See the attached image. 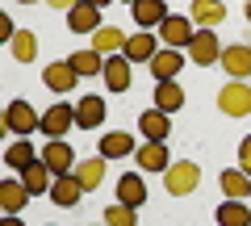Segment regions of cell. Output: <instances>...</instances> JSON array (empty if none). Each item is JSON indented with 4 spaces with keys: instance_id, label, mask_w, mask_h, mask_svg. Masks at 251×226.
Segmentation results:
<instances>
[{
    "instance_id": "cell-38",
    "label": "cell",
    "mask_w": 251,
    "mask_h": 226,
    "mask_svg": "<svg viewBox=\"0 0 251 226\" xmlns=\"http://www.w3.org/2000/svg\"><path fill=\"white\" fill-rule=\"evenodd\" d=\"M247 21H251V0H247Z\"/></svg>"
},
{
    "instance_id": "cell-13",
    "label": "cell",
    "mask_w": 251,
    "mask_h": 226,
    "mask_svg": "<svg viewBox=\"0 0 251 226\" xmlns=\"http://www.w3.org/2000/svg\"><path fill=\"white\" fill-rule=\"evenodd\" d=\"M184 59H188L184 50H172V46H163V50L155 54V59H151L147 67H151L155 84H159V80H176V75H180V67H184Z\"/></svg>"
},
{
    "instance_id": "cell-3",
    "label": "cell",
    "mask_w": 251,
    "mask_h": 226,
    "mask_svg": "<svg viewBox=\"0 0 251 226\" xmlns=\"http://www.w3.org/2000/svg\"><path fill=\"white\" fill-rule=\"evenodd\" d=\"M184 54H188L197 67H214V63H222V42L214 38V29H197L193 42L184 46Z\"/></svg>"
},
{
    "instance_id": "cell-39",
    "label": "cell",
    "mask_w": 251,
    "mask_h": 226,
    "mask_svg": "<svg viewBox=\"0 0 251 226\" xmlns=\"http://www.w3.org/2000/svg\"><path fill=\"white\" fill-rule=\"evenodd\" d=\"M126 4H134V0H126Z\"/></svg>"
},
{
    "instance_id": "cell-20",
    "label": "cell",
    "mask_w": 251,
    "mask_h": 226,
    "mask_svg": "<svg viewBox=\"0 0 251 226\" xmlns=\"http://www.w3.org/2000/svg\"><path fill=\"white\" fill-rule=\"evenodd\" d=\"M163 4H168V0H134V4H130V13H134V21H138L143 29H159L163 21H168Z\"/></svg>"
},
{
    "instance_id": "cell-10",
    "label": "cell",
    "mask_w": 251,
    "mask_h": 226,
    "mask_svg": "<svg viewBox=\"0 0 251 226\" xmlns=\"http://www.w3.org/2000/svg\"><path fill=\"white\" fill-rule=\"evenodd\" d=\"M193 34H197V29H193V17H168V21L159 25V42L172 46V50L188 46V42H193Z\"/></svg>"
},
{
    "instance_id": "cell-26",
    "label": "cell",
    "mask_w": 251,
    "mask_h": 226,
    "mask_svg": "<svg viewBox=\"0 0 251 226\" xmlns=\"http://www.w3.org/2000/svg\"><path fill=\"white\" fill-rule=\"evenodd\" d=\"M180 105H184V88H180L176 80H159V84H155V109L176 113Z\"/></svg>"
},
{
    "instance_id": "cell-37",
    "label": "cell",
    "mask_w": 251,
    "mask_h": 226,
    "mask_svg": "<svg viewBox=\"0 0 251 226\" xmlns=\"http://www.w3.org/2000/svg\"><path fill=\"white\" fill-rule=\"evenodd\" d=\"M17 4H38V0H17Z\"/></svg>"
},
{
    "instance_id": "cell-22",
    "label": "cell",
    "mask_w": 251,
    "mask_h": 226,
    "mask_svg": "<svg viewBox=\"0 0 251 226\" xmlns=\"http://www.w3.org/2000/svg\"><path fill=\"white\" fill-rule=\"evenodd\" d=\"M105 113H109V109H105L100 97H84L80 105H75V126H80V130H97L100 122H105Z\"/></svg>"
},
{
    "instance_id": "cell-34",
    "label": "cell",
    "mask_w": 251,
    "mask_h": 226,
    "mask_svg": "<svg viewBox=\"0 0 251 226\" xmlns=\"http://www.w3.org/2000/svg\"><path fill=\"white\" fill-rule=\"evenodd\" d=\"M46 4H50V9H59V13H72L80 0H46Z\"/></svg>"
},
{
    "instance_id": "cell-27",
    "label": "cell",
    "mask_w": 251,
    "mask_h": 226,
    "mask_svg": "<svg viewBox=\"0 0 251 226\" xmlns=\"http://www.w3.org/2000/svg\"><path fill=\"white\" fill-rule=\"evenodd\" d=\"M214 214H218V226H251V209L243 201H234V197H226Z\"/></svg>"
},
{
    "instance_id": "cell-18",
    "label": "cell",
    "mask_w": 251,
    "mask_h": 226,
    "mask_svg": "<svg viewBox=\"0 0 251 226\" xmlns=\"http://www.w3.org/2000/svg\"><path fill=\"white\" fill-rule=\"evenodd\" d=\"M188 17H193V25L214 29V25H222V21H226V4H222V0H193Z\"/></svg>"
},
{
    "instance_id": "cell-35",
    "label": "cell",
    "mask_w": 251,
    "mask_h": 226,
    "mask_svg": "<svg viewBox=\"0 0 251 226\" xmlns=\"http://www.w3.org/2000/svg\"><path fill=\"white\" fill-rule=\"evenodd\" d=\"M0 226H21V218L17 214H4V218H0Z\"/></svg>"
},
{
    "instance_id": "cell-5",
    "label": "cell",
    "mask_w": 251,
    "mask_h": 226,
    "mask_svg": "<svg viewBox=\"0 0 251 226\" xmlns=\"http://www.w3.org/2000/svg\"><path fill=\"white\" fill-rule=\"evenodd\" d=\"M72 126H75V105H63V100H59V105H50V109L42 113V126H38V134H46V138H63Z\"/></svg>"
},
{
    "instance_id": "cell-29",
    "label": "cell",
    "mask_w": 251,
    "mask_h": 226,
    "mask_svg": "<svg viewBox=\"0 0 251 226\" xmlns=\"http://www.w3.org/2000/svg\"><path fill=\"white\" fill-rule=\"evenodd\" d=\"M117 201H122V205H134V209H138V205L147 201V184L138 180L134 172H126L122 180H117Z\"/></svg>"
},
{
    "instance_id": "cell-23",
    "label": "cell",
    "mask_w": 251,
    "mask_h": 226,
    "mask_svg": "<svg viewBox=\"0 0 251 226\" xmlns=\"http://www.w3.org/2000/svg\"><path fill=\"white\" fill-rule=\"evenodd\" d=\"M92 50L105 54V59H109V54H122L126 50V34L117 25H100L97 34H92Z\"/></svg>"
},
{
    "instance_id": "cell-24",
    "label": "cell",
    "mask_w": 251,
    "mask_h": 226,
    "mask_svg": "<svg viewBox=\"0 0 251 226\" xmlns=\"http://www.w3.org/2000/svg\"><path fill=\"white\" fill-rule=\"evenodd\" d=\"M218 184H222V193H226V197H234V201H247L251 197V176L243 172V168H226Z\"/></svg>"
},
{
    "instance_id": "cell-36",
    "label": "cell",
    "mask_w": 251,
    "mask_h": 226,
    "mask_svg": "<svg viewBox=\"0 0 251 226\" xmlns=\"http://www.w3.org/2000/svg\"><path fill=\"white\" fill-rule=\"evenodd\" d=\"M84 4H97V9H105V4H109V0H84Z\"/></svg>"
},
{
    "instance_id": "cell-7",
    "label": "cell",
    "mask_w": 251,
    "mask_h": 226,
    "mask_svg": "<svg viewBox=\"0 0 251 226\" xmlns=\"http://www.w3.org/2000/svg\"><path fill=\"white\" fill-rule=\"evenodd\" d=\"M42 163L54 176H67V172H75V151L63 143V138H50V143L42 147Z\"/></svg>"
},
{
    "instance_id": "cell-15",
    "label": "cell",
    "mask_w": 251,
    "mask_h": 226,
    "mask_svg": "<svg viewBox=\"0 0 251 226\" xmlns=\"http://www.w3.org/2000/svg\"><path fill=\"white\" fill-rule=\"evenodd\" d=\"M21 180H25V189H29V197H50V184H54V172L42 163V155H38L34 163H29L25 172H21Z\"/></svg>"
},
{
    "instance_id": "cell-21",
    "label": "cell",
    "mask_w": 251,
    "mask_h": 226,
    "mask_svg": "<svg viewBox=\"0 0 251 226\" xmlns=\"http://www.w3.org/2000/svg\"><path fill=\"white\" fill-rule=\"evenodd\" d=\"M105 155H92V159H80L75 163V180L84 184V193H92V189H100V180H105Z\"/></svg>"
},
{
    "instance_id": "cell-9",
    "label": "cell",
    "mask_w": 251,
    "mask_h": 226,
    "mask_svg": "<svg viewBox=\"0 0 251 226\" xmlns=\"http://www.w3.org/2000/svg\"><path fill=\"white\" fill-rule=\"evenodd\" d=\"M42 80H46V88H50V92H72L75 84H80V72L72 67V59H59V63H46Z\"/></svg>"
},
{
    "instance_id": "cell-11",
    "label": "cell",
    "mask_w": 251,
    "mask_h": 226,
    "mask_svg": "<svg viewBox=\"0 0 251 226\" xmlns=\"http://www.w3.org/2000/svg\"><path fill=\"white\" fill-rule=\"evenodd\" d=\"M163 50V46H159V38H155V34H147V29H138V34L134 38H126V59H130V63H151V59H155V54H159Z\"/></svg>"
},
{
    "instance_id": "cell-30",
    "label": "cell",
    "mask_w": 251,
    "mask_h": 226,
    "mask_svg": "<svg viewBox=\"0 0 251 226\" xmlns=\"http://www.w3.org/2000/svg\"><path fill=\"white\" fill-rule=\"evenodd\" d=\"M34 159H38V155H34V143H25V138H17L13 147H4V163H9V168H13L17 176L25 172V168H29Z\"/></svg>"
},
{
    "instance_id": "cell-8",
    "label": "cell",
    "mask_w": 251,
    "mask_h": 226,
    "mask_svg": "<svg viewBox=\"0 0 251 226\" xmlns=\"http://www.w3.org/2000/svg\"><path fill=\"white\" fill-rule=\"evenodd\" d=\"M138 134H143L147 143H168V134H172V113H163V109H147L143 118H138Z\"/></svg>"
},
{
    "instance_id": "cell-17",
    "label": "cell",
    "mask_w": 251,
    "mask_h": 226,
    "mask_svg": "<svg viewBox=\"0 0 251 226\" xmlns=\"http://www.w3.org/2000/svg\"><path fill=\"white\" fill-rule=\"evenodd\" d=\"M67 29H72V34H88V38H92V34L100 29V9H97V4H84V0H80V4L67 13Z\"/></svg>"
},
{
    "instance_id": "cell-31",
    "label": "cell",
    "mask_w": 251,
    "mask_h": 226,
    "mask_svg": "<svg viewBox=\"0 0 251 226\" xmlns=\"http://www.w3.org/2000/svg\"><path fill=\"white\" fill-rule=\"evenodd\" d=\"M13 59L17 63H34V54H38V34L34 29H17V38H13Z\"/></svg>"
},
{
    "instance_id": "cell-6",
    "label": "cell",
    "mask_w": 251,
    "mask_h": 226,
    "mask_svg": "<svg viewBox=\"0 0 251 226\" xmlns=\"http://www.w3.org/2000/svg\"><path fill=\"white\" fill-rule=\"evenodd\" d=\"M130 75H134V63H130L126 54H109V59H105L100 80H105L109 92H126V88H130Z\"/></svg>"
},
{
    "instance_id": "cell-19",
    "label": "cell",
    "mask_w": 251,
    "mask_h": 226,
    "mask_svg": "<svg viewBox=\"0 0 251 226\" xmlns=\"http://www.w3.org/2000/svg\"><path fill=\"white\" fill-rule=\"evenodd\" d=\"M80 197H84V184L75 180V172H67V176H54V184H50V201H54V205L72 209Z\"/></svg>"
},
{
    "instance_id": "cell-1",
    "label": "cell",
    "mask_w": 251,
    "mask_h": 226,
    "mask_svg": "<svg viewBox=\"0 0 251 226\" xmlns=\"http://www.w3.org/2000/svg\"><path fill=\"white\" fill-rule=\"evenodd\" d=\"M197 184H201V168L193 159H176L168 172H163V189H168L172 197H188Z\"/></svg>"
},
{
    "instance_id": "cell-32",
    "label": "cell",
    "mask_w": 251,
    "mask_h": 226,
    "mask_svg": "<svg viewBox=\"0 0 251 226\" xmlns=\"http://www.w3.org/2000/svg\"><path fill=\"white\" fill-rule=\"evenodd\" d=\"M105 226H138V214H134V205H109L105 209Z\"/></svg>"
},
{
    "instance_id": "cell-2",
    "label": "cell",
    "mask_w": 251,
    "mask_h": 226,
    "mask_svg": "<svg viewBox=\"0 0 251 226\" xmlns=\"http://www.w3.org/2000/svg\"><path fill=\"white\" fill-rule=\"evenodd\" d=\"M218 109H222L226 118H247V113H251V84L247 80L222 84V92H218Z\"/></svg>"
},
{
    "instance_id": "cell-16",
    "label": "cell",
    "mask_w": 251,
    "mask_h": 226,
    "mask_svg": "<svg viewBox=\"0 0 251 226\" xmlns=\"http://www.w3.org/2000/svg\"><path fill=\"white\" fill-rule=\"evenodd\" d=\"M29 189H25V180H0V209H4V214H21V209L29 205Z\"/></svg>"
},
{
    "instance_id": "cell-28",
    "label": "cell",
    "mask_w": 251,
    "mask_h": 226,
    "mask_svg": "<svg viewBox=\"0 0 251 226\" xmlns=\"http://www.w3.org/2000/svg\"><path fill=\"white\" fill-rule=\"evenodd\" d=\"M72 67L80 72V80H88V75H100V72H105V54H97L92 46H80V50L72 54Z\"/></svg>"
},
{
    "instance_id": "cell-25",
    "label": "cell",
    "mask_w": 251,
    "mask_h": 226,
    "mask_svg": "<svg viewBox=\"0 0 251 226\" xmlns=\"http://www.w3.org/2000/svg\"><path fill=\"white\" fill-rule=\"evenodd\" d=\"M130 151H138V147H134V134L109 130V134L100 138V151H97V155H105V159H122V155H130Z\"/></svg>"
},
{
    "instance_id": "cell-4",
    "label": "cell",
    "mask_w": 251,
    "mask_h": 226,
    "mask_svg": "<svg viewBox=\"0 0 251 226\" xmlns=\"http://www.w3.org/2000/svg\"><path fill=\"white\" fill-rule=\"evenodd\" d=\"M42 126V113H34V105L29 100H13L9 109H4V130H13V134H34V130Z\"/></svg>"
},
{
    "instance_id": "cell-33",
    "label": "cell",
    "mask_w": 251,
    "mask_h": 226,
    "mask_svg": "<svg viewBox=\"0 0 251 226\" xmlns=\"http://www.w3.org/2000/svg\"><path fill=\"white\" fill-rule=\"evenodd\" d=\"M239 168H243V172L251 176V134H247V138L239 143Z\"/></svg>"
},
{
    "instance_id": "cell-14",
    "label": "cell",
    "mask_w": 251,
    "mask_h": 226,
    "mask_svg": "<svg viewBox=\"0 0 251 226\" xmlns=\"http://www.w3.org/2000/svg\"><path fill=\"white\" fill-rule=\"evenodd\" d=\"M222 67L230 80H247L251 75V46L234 42V46H222Z\"/></svg>"
},
{
    "instance_id": "cell-12",
    "label": "cell",
    "mask_w": 251,
    "mask_h": 226,
    "mask_svg": "<svg viewBox=\"0 0 251 226\" xmlns=\"http://www.w3.org/2000/svg\"><path fill=\"white\" fill-rule=\"evenodd\" d=\"M134 163H138V172H168V168H172L168 143H143L134 151Z\"/></svg>"
}]
</instances>
